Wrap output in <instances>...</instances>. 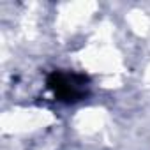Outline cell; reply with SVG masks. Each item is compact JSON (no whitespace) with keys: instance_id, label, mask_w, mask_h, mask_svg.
Wrapping results in <instances>:
<instances>
[{"instance_id":"cell-1","label":"cell","mask_w":150,"mask_h":150,"mask_svg":"<svg viewBox=\"0 0 150 150\" xmlns=\"http://www.w3.org/2000/svg\"><path fill=\"white\" fill-rule=\"evenodd\" d=\"M48 87L53 90L55 97L64 103L81 101L88 94V80L76 72H53L48 78Z\"/></svg>"}]
</instances>
